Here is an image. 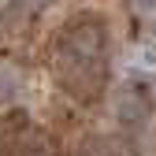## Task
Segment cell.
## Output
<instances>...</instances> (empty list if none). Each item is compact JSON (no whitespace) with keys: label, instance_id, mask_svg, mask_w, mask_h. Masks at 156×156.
Returning a JSON list of instances; mask_svg holds the SVG:
<instances>
[{"label":"cell","instance_id":"1","mask_svg":"<svg viewBox=\"0 0 156 156\" xmlns=\"http://www.w3.org/2000/svg\"><path fill=\"white\" fill-rule=\"evenodd\" d=\"M52 71L74 101H97L108 89V30L101 19L82 15L67 23L52 48Z\"/></svg>","mask_w":156,"mask_h":156},{"label":"cell","instance_id":"2","mask_svg":"<svg viewBox=\"0 0 156 156\" xmlns=\"http://www.w3.org/2000/svg\"><path fill=\"white\" fill-rule=\"evenodd\" d=\"M115 115H119L123 123H141L149 115V93L138 89V86H126L119 93V101H115Z\"/></svg>","mask_w":156,"mask_h":156},{"label":"cell","instance_id":"3","mask_svg":"<svg viewBox=\"0 0 156 156\" xmlns=\"http://www.w3.org/2000/svg\"><path fill=\"white\" fill-rule=\"evenodd\" d=\"M15 89H19V78H15L8 67H0V101H11Z\"/></svg>","mask_w":156,"mask_h":156},{"label":"cell","instance_id":"4","mask_svg":"<svg viewBox=\"0 0 156 156\" xmlns=\"http://www.w3.org/2000/svg\"><path fill=\"white\" fill-rule=\"evenodd\" d=\"M134 8H138V15L145 19V23L156 26V0H134Z\"/></svg>","mask_w":156,"mask_h":156}]
</instances>
